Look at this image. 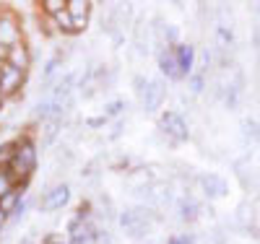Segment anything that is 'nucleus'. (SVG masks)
<instances>
[{
  "instance_id": "10",
  "label": "nucleus",
  "mask_w": 260,
  "mask_h": 244,
  "mask_svg": "<svg viewBox=\"0 0 260 244\" xmlns=\"http://www.w3.org/2000/svg\"><path fill=\"white\" fill-rule=\"evenodd\" d=\"M156 62H159V73L167 78V81H180L182 73H180V65H177V55H175V47H167L156 55Z\"/></svg>"
},
{
  "instance_id": "38",
  "label": "nucleus",
  "mask_w": 260,
  "mask_h": 244,
  "mask_svg": "<svg viewBox=\"0 0 260 244\" xmlns=\"http://www.w3.org/2000/svg\"><path fill=\"white\" fill-rule=\"evenodd\" d=\"M3 65H6V62H0V71H3Z\"/></svg>"
},
{
  "instance_id": "5",
  "label": "nucleus",
  "mask_w": 260,
  "mask_h": 244,
  "mask_svg": "<svg viewBox=\"0 0 260 244\" xmlns=\"http://www.w3.org/2000/svg\"><path fill=\"white\" fill-rule=\"evenodd\" d=\"M18 42H24V37H21V21H18L16 11L0 8V44L13 47Z\"/></svg>"
},
{
  "instance_id": "35",
  "label": "nucleus",
  "mask_w": 260,
  "mask_h": 244,
  "mask_svg": "<svg viewBox=\"0 0 260 244\" xmlns=\"http://www.w3.org/2000/svg\"><path fill=\"white\" fill-rule=\"evenodd\" d=\"M8 50H11V47H6V44H0V62H8Z\"/></svg>"
},
{
  "instance_id": "23",
  "label": "nucleus",
  "mask_w": 260,
  "mask_h": 244,
  "mask_svg": "<svg viewBox=\"0 0 260 244\" xmlns=\"http://www.w3.org/2000/svg\"><path fill=\"white\" fill-rule=\"evenodd\" d=\"M16 185H18V182H16V177H13L8 169H3V171H0V197H3L6 192H11Z\"/></svg>"
},
{
  "instance_id": "19",
  "label": "nucleus",
  "mask_w": 260,
  "mask_h": 244,
  "mask_svg": "<svg viewBox=\"0 0 260 244\" xmlns=\"http://www.w3.org/2000/svg\"><path fill=\"white\" fill-rule=\"evenodd\" d=\"M240 130H242V135H245L247 141H252V143L260 141V125H257L252 117H245V120L240 122Z\"/></svg>"
},
{
  "instance_id": "28",
  "label": "nucleus",
  "mask_w": 260,
  "mask_h": 244,
  "mask_svg": "<svg viewBox=\"0 0 260 244\" xmlns=\"http://www.w3.org/2000/svg\"><path fill=\"white\" fill-rule=\"evenodd\" d=\"M167 244H195V236L192 234H177V236H172Z\"/></svg>"
},
{
  "instance_id": "32",
  "label": "nucleus",
  "mask_w": 260,
  "mask_h": 244,
  "mask_svg": "<svg viewBox=\"0 0 260 244\" xmlns=\"http://www.w3.org/2000/svg\"><path fill=\"white\" fill-rule=\"evenodd\" d=\"M99 244H115L112 241V234L107 231V229H99Z\"/></svg>"
},
{
  "instance_id": "11",
  "label": "nucleus",
  "mask_w": 260,
  "mask_h": 244,
  "mask_svg": "<svg viewBox=\"0 0 260 244\" xmlns=\"http://www.w3.org/2000/svg\"><path fill=\"white\" fill-rule=\"evenodd\" d=\"M8 65H13V68L29 73V65H31V47H29L26 42H18V44H13V47L8 50Z\"/></svg>"
},
{
  "instance_id": "33",
  "label": "nucleus",
  "mask_w": 260,
  "mask_h": 244,
  "mask_svg": "<svg viewBox=\"0 0 260 244\" xmlns=\"http://www.w3.org/2000/svg\"><path fill=\"white\" fill-rule=\"evenodd\" d=\"M34 236H37V231L31 229V231H29L26 236H21V241H18V244H34Z\"/></svg>"
},
{
  "instance_id": "30",
  "label": "nucleus",
  "mask_w": 260,
  "mask_h": 244,
  "mask_svg": "<svg viewBox=\"0 0 260 244\" xmlns=\"http://www.w3.org/2000/svg\"><path fill=\"white\" fill-rule=\"evenodd\" d=\"M122 130H125V122L120 120V122H115L112 125V130H110V141H117L120 135H122Z\"/></svg>"
},
{
  "instance_id": "9",
  "label": "nucleus",
  "mask_w": 260,
  "mask_h": 244,
  "mask_svg": "<svg viewBox=\"0 0 260 244\" xmlns=\"http://www.w3.org/2000/svg\"><path fill=\"white\" fill-rule=\"evenodd\" d=\"M91 8H94V3H89V0H68V13H71V18H73L76 34L86 31V26H89V18H91Z\"/></svg>"
},
{
  "instance_id": "16",
  "label": "nucleus",
  "mask_w": 260,
  "mask_h": 244,
  "mask_svg": "<svg viewBox=\"0 0 260 244\" xmlns=\"http://www.w3.org/2000/svg\"><path fill=\"white\" fill-rule=\"evenodd\" d=\"M185 83H187V94H190V96H201V94L206 91V73H203V71H192V73L185 78Z\"/></svg>"
},
{
  "instance_id": "4",
  "label": "nucleus",
  "mask_w": 260,
  "mask_h": 244,
  "mask_svg": "<svg viewBox=\"0 0 260 244\" xmlns=\"http://www.w3.org/2000/svg\"><path fill=\"white\" fill-rule=\"evenodd\" d=\"M68 200H71V187L65 185V182H60V185H55L52 190L42 192L39 203H37V211H39V213H55V211H60V208L68 205Z\"/></svg>"
},
{
  "instance_id": "8",
  "label": "nucleus",
  "mask_w": 260,
  "mask_h": 244,
  "mask_svg": "<svg viewBox=\"0 0 260 244\" xmlns=\"http://www.w3.org/2000/svg\"><path fill=\"white\" fill-rule=\"evenodd\" d=\"M198 185H201V190H203V195L208 197V200H219V197H224L229 192L226 180H224V177H219V174H201L198 177Z\"/></svg>"
},
{
  "instance_id": "20",
  "label": "nucleus",
  "mask_w": 260,
  "mask_h": 244,
  "mask_svg": "<svg viewBox=\"0 0 260 244\" xmlns=\"http://www.w3.org/2000/svg\"><path fill=\"white\" fill-rule=\"evenodd\" d=\"M73 161H76V153H73V148H71V146H60V148H57V171H60V169L65 171V169H68Z\"/></svg>"
},
{
  "instance_id": "22",
  "label": "nucleus",
  "mask_w": 260,
  "mask_h": 244,
  "mask_svg": "<svg viewBox=\"0 0 260 244\" xmlns=\"http://www.w3.org/2000/svg\"><path fill=\"white\" fill-rule=\"evenodd\" d=\"M99 208L104 211V221H115L120 213L115 211V203H112V197L110 195H107V192H102L99 195Z\"/></svg>"
},
{
  "instance_id": "21",
  "label": "nucleus",
  "mask_w": 260,
  "mask_h": 244,
  "mask_svg": "<svg viewBox=\"0 0 260 244\" xmlns=\"http://www.w3.org/2000/svg\"><path fill=\"white\" fill-rule=\"evenodd\" d=\"M161 42L167 44V47H177V44H182V42H180V26L167 24L164 31H161Z\"/></svg>"
},
{
  "instance_id": "14",
  "label": "nucleus",
  "mask_w": 260,
  "mask_h": 244,
  "mask_svg": "<svg viewBox=\"0 0 260 244\" xmlns=\"http://www.w3.org/2000/svg\"><path fill=\"white\" fill-rule=\"evenodd\" d=\"M60 132H62V120H47V122H42L39 127V141H42V148H50L57 143L60 138Z\"/></svg>"
},
{
  "instance_id": "31",
  "label": "nucleus",
  "mask_w": 260,
  "mask_h": 244,
  "mask_svg": "<svg viewBox=\"0 0 260 244\" xmlns=\"http://www.w3.org/2000/svg\"><path fill=\"white\" fill-rule=\"evenodd\" d=\"M201 60H203V71H208V65L213 62V55H211V50H201Z\"/></svg>"
},
{
  "instance_id": "18",
  "label": "nucleus",
  "mask_w": 260,
  "mask_h": 244,
  "mask_svg": "<svg viewBox=\"0 0 260 244\" xmlns=\"http://www.w3.org/2000/svg\"><path fill=\"white\" fill-rule=\"evenodd\" d=\"M13 156H16V141L0 143V171H3V169H11Z\"/></svg>"
},
{
  "instance_id": "13",
  "label": "nucleus",
  "mask_w": 260,
  "mask_h": 244,
  "mask_svg": "<svg viewBox=\"0 0 260 244\" xmlns=\"http://www.w3.org/2000/svg\"><path fill=\"white\" fill-rule=\"evenodd\" d=\"M175 55H177V65H180L182 78H187L192 73V65H195V47L187 44V42H182V44L175 47Z\"/></svg>"
},
{
  "instance_id": "29",
  "label": "nucleus",
  "mask_w": 260,
  "mask_h": 244,
  "mask_svg": "<svg viewBox=\"0 0 260 244\" xmlns=\"http://www.w3.org/2000/svg\"><path fill=\"white\" fill-rule=\"evenodd\" d=\"M107 122H110V117H107V115H102V117H89V120H86V125H89V127H104Z\"/></svg>"
},
{
  "instance_id": "2",
  "label": "nucleus",
  "mask_w": 260,
  "mask_h": 244,
  "mask_svg": "<svg viewBox=\"0 0 260 244\" xmlns=\"http://www.w3.org/2000/svg\"><path fill=\"white\" fill-rule=\"evenodd\" d=\"M156 127H159L161 135H167V143H169V146L187 143V138H190L187 120H185L180 112H161V115H159Z\"/></svg>"
},
{
  "instance_id": "17",
  "label": "nucleus",
  "mask_w": 260,
  "mask_h": 244,
  "mask_svg": "<svg viewBox=\"0 0 260 244\" xmlns=\"http://www.w3.org/2000/svg\"><path fill=\"white\" fill-rule=\"evenodd\" d=\"M52 21H55V29H57V34H65V37H73V34H76V26H73V18H71L68 8H65L62 13H57Z\"/></svg>"
},
{
  "instance_id": "25",
  "label": "nucleus",
  "mask_w": 260,
  "mask_h": 244,
  "mask_svg": "<svg viewBox=\"0 0 260 244\" xmlns=\"http://www.w3.org/2000/svg\"><path fill=\"white\" fill-rule=\"evenodd\" d=\"M125 107H127V104L117 99V101H112V104H107V107H104V115L110 117V120H115V117H117L120 112H125Z\"/></svg>"
},
{
  "instance_id": "1",
  "label": "nucleus",
  "mask_w": 260,
  "mask_h": 244,
  "mask_svg": "<svg viewBox=\"0 0 260 244\" xmlns=\"http://www.w3.org/2000/svg\"><path fill=\"white\" fill-rule=\"evenodd\" d=\"M37 143L31 135H18L16 138V156H13V164H11V174L16 177V182H26L31 180V174L39 164V156H37Z\"/></svg>"
},
{
  "instance_id": "15",
  "label": "nucleus",
  "mask_w": 260,
  "mask_h": 244,
  "mask_svg": "<svg viewBox=\"0 0 260 244\" xmlns=\"http://www.w3.org/2000/svg\"><path fill=\"white\" fill-rule=\"evenodd\" d=\"M37 8L45 18H55L57 13H62L65 8H68V0H39Z\"/></svg>"
},
{
  "instance_id": "36",
  "label": "nucleus",
  "mask_w": 260,
  "mask_h": 244,
  "mask_svg": "<svg viewBox=\"0 0 260 244\" xmlns=\"http://www.w3.org/2000/svg\"><path fill=\"white\" fill-rule=\"evenodd\" d=\"M6 221H8V213L0 208V231H3V226H6Z\"/></svg>"
},
{
  "instance_id": "6",
  "label": "nucleus",
  "mask_w": 260,
  "mask_h": 244,
  "mask_svg": "<svg viewBox=\"0 0 260 244\" xmlns=\"http://www.w3.org/2000/svg\"><path fill=\"white\" fill-rule=\"evenodd\" d=\"M26 83V71H18L13 65H3V71H0V94L6 99H13L16 94H21V88Z\"/></svg>"
},
{
  "instance_id": "24",
  "label": "nucleus",
  "mask_w": 260,
  "mask_h": 244,
  "mask_svg": "<svg viewBox=\"0 0 260 244\" xmlns=\"http://www.w3.org/2000/svg\"><path fill=\"white\" fill-rule=\"evenodd\" d=\"M224 104H226L229 109H237V104H240V88H237V86H232V83H226Z\"/></svg>"
},
{
  "instance_id": "37",
  "label": "nucleus",
  "mask_w": 260,
  "mask_h": 244,
  "mask_svg": "<svg viewBox=\"0 0 260 244\" xmlns=\"http://www.w3.org/2000/svg\"><path fill=\"white\" fill-rule=\"evenodd\" d=\"M3 104H6V96H3V94H0V109H3Z\"/></svg>"
},
{
  "instance_id": "27",
  "label": "nucleus",
  "mask_w": 260,
  "mask_h": 244,
  "mask_svg": "<svg viewBox=\"0 0 260 244\" xmlns=\"http://www.w3.org/2000/svg\"><path fill=\"white\" fill-rule=\"evenodd\" d=\"M216 31H219L221 44H232V42H234V34H232V29H229V26H221V24H219V29H216Z\"/></svg>"
},
{
  "instance_id": "39",
  "label": "nucleus",
  "mask_w": 260,
  "mask_h": 244,
  "mask_svg": "<svg viewBox=\"0 0 260 244\" xmlns=\"http://www.w3.org/2000/svg\"><path fill=\"white\" fill-rule=\"evenodd\" d=\"M257 8H260V3H257Z\"/></svg>"
},
{
  "instance_id": "26",
  "label": "nucleus",
  "mask_w": 260,
  "mask_h": 244,
  "mask_svg": "<svg viewBox=\"0 0 260 244\" xmlns=\"http://www.w3.org/2000/svg\"><path fill=\"white\" fill-rule=\"evenodd\" d=\"M146 88H148V78L141 76V73H136V76H133V91H136L138 96H143Z\"/></svg>"
},
{
  "instance_id": "12",
  "label": "nucleus",
  "mask_w": 260,
  "mask_h": 244,
  "mask_svg": "<svg viewBox=\"0 0 260 244\" xmlns=\"http://www.w3.org/2000/svg\"><path fill=\"white\" fill-rule=\"evenodd\" d=\"M177 216H180V221H185V224H192V221H198V216H201V205H198V200H195L190 192H185L180 200H177Z\"/></svg>"
},
{
  "instance_id": "3",
  "label": "nucleus",
  "mask_w": 260,
  "mask_h": 244,
  "mask_svg": "<svg viewBox=\"0 0 260 244\" xmlns=\"http://www.w3.org/2000/svg\"><path fill=\"white\" fill-rule=\"evenodd\" d=\"M68 236H71V244H94L99 241V229L91 218L73 216L68 221Z\"/></svg>"
},
{
  "instance_id": "34",
  "label": "nucleus",
  "mask_w": 260,
  "mask_h": 244,
  "mask_svg": "<svg viewBox=\"0 0 260 244\" xmlns=\"http://www.w3.org/2000/svg\"><path fill=\"white\" fill-rule=\"evenodd\" d=\"M213 244H224V231H221V229L213 231Z\"/></svg>"
},
{
  "instance_id": "7",
  "label": "nucleus",
  "mask_w": 260,
  "mask_h": 244,
  "mask_svg": "<svg viewBox=\"0 0 260 244\" xmlns=\"http://www.w3.org/2000/svg\"><path fill=\"white\" fill-rule=\"evenodd\" d=\"M164 99H167V83H164V78H154V81H148L146 94L141 96V109L146 115H154L161 109Z\"/></svg>"
}]
</instances>
